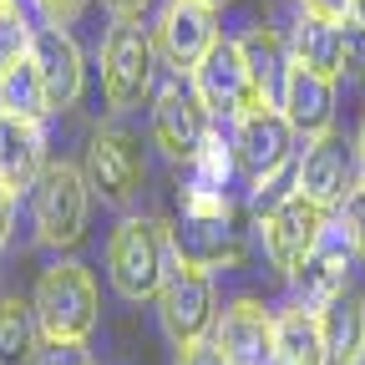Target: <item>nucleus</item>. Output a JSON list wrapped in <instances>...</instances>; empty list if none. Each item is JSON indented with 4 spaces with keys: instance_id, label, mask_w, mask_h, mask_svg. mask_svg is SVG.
<instances>
[{
    "instance_id": "obj_32",
    "label": "nucleus",
    "mask_w": 365,
    "mask_h": 365,
    "mask_svg": "<svg viewBox=\"0 0 365 365\" xmlns=\"http://www.w3.org/2000/svg\"><path fill=\"white\" fill-rule=\"evenodd\" d=\"M299 11L319 21H350V0H299Z\"/></svg>"
},
{
    "instance_id": "obj_25",
    "label": "nucleus",
    "mask_w": 365,
    "mask_h": 365,
    "mask_svg": "<svg viewBox=\"0 0 365 365\" xmlns=\"http://www.w3.org/2000/svg\"><path fill=\"white\" fill-rule=\"evenodd\" d=\"M234 143H223L218 132L203 137V148L188 158V178L193 182H208V188H228V178H234Z\"/></svg>"
},
{
    "instance_id": "obj_16",
    "label": "nucleus",
    "mask_w": 365,
    "mask_h": 365,
    "mask_svg": "<svg viewBox=\"0 0 365 365\" xmlns=\"http://www.w3.org/2000/svg\"><path fill=\"white\" fill-rule=\"evenodd\" d=\"M279 112L289 117V127L299 137H325L335 127V76L330 71H314V66H304V61L289 56Z\"/></svg>"
},
{
    "instance_id": "obj_4",
    "label": "nucleus",
    "mask_w": 365,
    "mask_h": 365,
    "mask_svg": "<svg viewBox=\"0 0 365 365\" xmlns=\"http://www.w3.org/2000/svg\"><path fill=\"white\" fill-rule=\"evenodd\" d=\"M208 132H213V112L203 107L193 76L188 71L153 76V137H158V148L173 163H188L203 148Z\"/></svg>"
},
{
    "instance_id": "obj_18",
    "label": "nucleus",
    "mask_w": 365,
    "mask_h": 365,
    "mask_svg": "<svg viewBox=\"0 0 365 365\" xmlns=\"http://www.w3.org/2000/svg\"><path fill=\"white\" fill-rule=\"evenodd\" d=\"M46 168V137H41V117H21L0 107V182L11 193L31 188Z\"/></svg>"
},
{
    "instance_id": "obj_15",
    "label": "nucleus",
    "mask_w": 365,
    "mask_h": 365,
    "mask_svg": "<svg viewBox=\"0 0 365 365\" xmlns=\"http://www.w3.org/2000/svg\"><path fill=\"white\" fill-rule=\"evenodd\" d=\"M213 345L228 365H274V314L259 299H234L213 319Z\"/></svg>"
},
{
    "instance_id": "obj_11",
    "label": "nucleus",
    "mask_w": 365,
    "mask_h": 365,
    "mask_svg": "<svg viewBox=\"0 0 365 365\" xmlns=\"http://www.w3.org/2000/svg\"><path fill=\"white\" fill-rule=\"evenodd\" d=\"M294 188L304 198H314L319 208H345V198L355 188V158L345 153L335 132L304 137V158L294 163Z\"/></svg>"
},
{
    "instance_id": "obj_19",
    "label": "nucleus",
    "mask_w": 365,
    "mask_h": 365,
    "mask_svg": "<svg viewBox=\"0 0 365 365\" xmlns=\"http://www.w3.org/2000/svg\"><path fill=\"white\" fill-rule=\"evenodd\" d=\"M274 365H330L319 309H309L304 299L274 314Z\"/></svg>"
},
{
    "instance_id": "obj_9",
    "label": "nucleus",
    "mask_w": 365,
    "mask_h": 365,
    "mask_svg": "<svg viewBox=\"0 0 365 365\" xmlns=\"http://www.w3.org/2000/svg\"><path fill=\"white\" fill-rule=\"evenodd\" d=\"M193 86H198V97H203V107L213 117H239L249 107H264L259 91H254V76H249V61L239 51V41H223V36L193 66Z\"/></svg>"
},
{
    "instance_id": "obj_34",
    "label": "nucleus",
    "mask_w": 365,
    "mask_h": 365,
    "mask_svg": "<svg viewBox=\"0 0 365 365\" xmlns=\"http://www.w3.org/2000/svg\"><path fill=\"white\" fill-rule=\"evenodd\" d=\"M11 223H16V193L0 182V249H6V239H11Z\"/></svg>"
},
{
    "instance_id": "obj_3",
    "label": "nucleus",
    "mask_w": 365,
    "mask_h": 365,
    "mask_svg": "<svg viewBox=\"0 0 365 365\" xmlns=\"http://www.w3.org/2000/svg\"><path fill=\"white\" fill-rule=\"evenodd\" d=\"M86 208H91L86 173H76L71 163H46L41 178L31 182V223L36 239L51 249H71L86 234Z\"/></svg>"
},
{
    "instance_id": "obj_17",
    "label": "nucleus",
    "mask_w": 365,
    "mask_h": 365,
    "mask_svg": "<svg viewBox=\"0 0 365 365\" xmlns=\"http://www.w3.org/2000/svg\"><path fill=\"white\" fill-rule=\"evenodd\" d=\"M350 259H355V244H350V234H345V223H325L319 244L309 249V259H304L299 274H294V289L304 294L309 309H319L325 299H335V294L350 284Z\"/></svg>"
},
{
    "instance_id": "obj_13",
    "label": "nucleus",
    "mask_w": 365,
    "mask_h": 365,
    "mask_svg": "<svg viewBox=\"0 0 365 365\" xmlns=\"http://www.w3.org/2000/svg\"><path fill=\"white\" fill-rule=\"evenodd\" d=\"M31 61H36V76H41V91H46V107L51 112H66L76 97H81V46L66 36V26H36L31 31Z\"/></svg>"
},
{
    "instance_id": "obj_2",
    "label": "nucleus",
    "mask_w": 365,
    "mask_h": 365,
    "mask_svg": "<svg viewBox=\"0 0 365 365\" xmlns=\"http://www.w3.org/2000/svg\"><path fill=\"white\" fill-rule=\"evenodd\" d=\"M36 325L41 335H66V340H86L91 325H97V279L91 269L76 264V259H61L51 264L36 279Z\"/></svg>"
},
{
    "instance_id": "obj_39",
    "label": "nucleus",
    "mask_w": 365,
    "mask_h": 365,
    "mask_svg": "<svg viewBox=\"0 0 365 365\" xmlns=\"http://www.w3.org/2000/svg\"><path fill=\"white\" fill-rule=\"evenodd\" d=\"M213 6H223V0H213Z\"/></svg>"
},
{
    "instance_id": "obj_10",
    "label": "nucleus",
    "mask_w": 365,
    "mask_h": 365,
    "mask_svg": "<svg viewBox=\"0 0 365 365\" xmlns=\"http://www.w3.org/2000/svg\"><path fill=\"white\" fill-rule=\"evenodd\" d=\"M173 259L193 269H223L244 259V228L234 213H182L173 228Z\"/></svg>"
},
{
    "instance_id": "obj_26",
    "label": "nucleus",
    "mask_w": 365,
    "mask_h": 365,
    "mask_svg": "<svg viewBox=\"0 0 365 365\" xmlns=\"http://www.w3.org/2000/svg\"><path fill=\"white\" fill-rule=\"evenodd\" d=\"M31 31L36 26H26V16L11 6V11H0V76H6L26 51H31Z\"/></svg>"
},
{
    "instance_id": "obj_23",
    "label": "nucleus",
    "mask_w": 365,
    "mask_h": 365,
    "mask_svg": "<svg viewBox=\"0 0 365 365\" xmlns=\"http://www.w3.org/2000/svg\"><path fill=\"white\" fill-rule=\"evenodd\" d=\"M41 340V325H36V309L16 294L0 299V365H26L31 350Z\"/></svg>"
},
{
    "instance_id": "obj_8",
    "label": "nucleus",
    "mask_w": 365,
    "mask_h": 365,
    "mask_svg": "<svg viewBox=\"0 0 365 365\" xmlns=\"http://www.w3.org/2000/svg\"><path fill=\"white\" fill-rule=\"evenodd\" d=\"M158 314H163V330L178 345H193V340L213 335L218 299H213L208 274L193 269V264H173L168 279H163V289H158Z\"/></svg>"
},
{
    "instance_id": "obj_30",
    "label": "nucleus",
    "mask_w": 365,
    "mask_h": 365,
    "mask_svg": "<svg viewBox=\"0 0 365 365\" xmlns=\"http://www.w3.org/2000/svg\"><path fill=\"white\" fill-rule=\"evenodd\" d=\"M36 11H41L46 26H71L86 11V0H36Z\"/></svg>"
},
{
    "instance_id": "obj_21",
    "label": "nucleus",
    "mask_w": 365,
    "mask_h": 365,
    "mask_svg": "<svg viewBox=\"0 0 365 365\" xmlns=\"http://www.w3.org/2000/svg\"><path fill=\"white\" fill-rule=\"evenodd\" d=\"M319 330H325V350L330 365H355L360 340H365V299L345 284L335 299L319 304Z\"/></svg>"
},
{
    "instance_id": "obj_7",
    "label": "nucleus",
    "mask_w": 365,
    "mask_h": 365,
    "mask_svg": "<svg viewBox=\"0 0 365 365\" xmlns=\"http://www.w3.org/2000/svg\"><path fill=\"white\" fill-rule=\"evenodd\" d=\"M325 223H330V208H319L299 188H289L279 203L269 208V218H264V249H269L274 269H279L284 279L299 274V264L309 259V249L319 244V234H325Z\"/></svg>"
},
{
    "instance_id": "obj_37",
    "label": "nucleus",
    "mask_w": 365,
    "mask_h": 365,
    "mask_svg": "<svg viewBox=\"0 0 365 365\" xmlns=\"http://www.w3.org/2000/svg\"><path fill=\"white\" fill-rule=\"evenodd\" d=\"M355 365H365V340H360V355H355Z\"/></svg>"
},
{
    "instance_id": "obj_27",
    "label": "nucleus",
    "mask_w": 365,
    "mask_h": 365,
    "mask_svg": "<svg viewBox=\"0 0 365 365\" xmlns=\"http://www.w3.org/2000/svg\"><path fill=\"white\" fill-rule=\"evenodd\" d=\"M26 365H91V355H86V345H81V340H66V335H41Z\"/></svg>"
},
{
    "instance_id": "obj_38",
    "label": "nucleus",
    "mask_w": 365,
    "mask_h": 365,
    "mask_svg": "<svg viewBox=\"0 0 365 365\" xmlns=\"http://www.w3.org/2000/svg\"><path fill=\"white\" fill-rule=\"evenodd\" d=\"M11 6H16V0H0V11H11Z\"/></svg>"
},
{
    "instance_id": "obj_31",
    "label": "nucleus",
    "mask_w": 365,
    "mask_h": 365,
    "mask_svg": "<svg viewBox=\"0 0 365 365\" xmlns=\"http://www.w3.org/2000/svg\"><path fill=\"white\" fill-rule=\"evenodd\" d=\"M178 365H228V360L213 340H193V345H178Z\"/></svg>"
},
{
    "instance_id": "obj_29",
    "label": "nucleus",
    "mask_w": 365,
    "mask_h": 365,
    "mask_svg": "<svg viewBox=\"0 0 365 365\" xmlns=\"http://www.w3.org/2000/svg\"><path fill=\"white\" fill-rule=\"evenodd\" d=\"M340 71L365 76V26L345 21V51H340Z\"/></svg>"
},
{
    "instance_id": "obj_24",
    "label": "nucleus",
    "mask_w": 365,
    "mask_h": 365,
    "mask_svg": "<svg viewBox=\"0 0 365 365\" xmlns=\"http://www.w3.org/2000/svg\"><path fill=\"white\" fill-rule=\"evenodd\" d=\"M0 107L6 112H21V117H51V107H46V91H41V76H36V61L31 51L0 76Z\"/></svg>"
},
{
    "instance_id": "obj_22",
    "label": "nucleus",
    "mask_w": 365,
    "mask_h": 365,
    "mask_svg": "<svg viewBox=\"0 0 365 365\" xmlns=\"http://www.w3.org/2000/svg\"><path fill=\"white\" fill-rule=\"evenodd\" d=\"M340 51H345V21H319V16H299L294 36H289V56L340 76Z\"/></svg>"
},
{
    "instance_id": "obj_14",
    "label": "nucleus",
    "mask_w": 365,
    "mask_h": 365,
    "mask_svg": "<svg viewBox=\"0 0 365 365\" xmlns=\"http://www.w3.org/2000/svg\"><path fill=\"white\" fill-rule=\"evenodd\" d=\"M86 188L107 203H127L143 188V148L127 132H91L86 143Z\"/></svg>"
},
{
    "instance_id": "obj_12",
    "label": "nucleus",
    "mask_w": 365,
    "mask_h": 365,
    "mask_svg": "<svg viewBox=\"0 0 365 365\" xmlns=\"http://www.w3.org/2000/svg\"><path fill=\"white\" fill-rule=\"evenodd\" d=\"M213 41H218V6L213 0H168L163 6L158 46L178 71H193Z\"/></svg>"
},
{
    "instance_id": "obj_33",
    "label": "nucleus",
    "mask_w": 365,
    "mask_h": 365,
    "mask_svg": "<svg viewBox=\"0 0 365 365\" xmlns=\"http://www.w3.org/2000/svg\"><path fill=\"white\" fill-rule=\"evenodd\" d=\"M102 6L117 16V21H143L153 11V0H102Z\"/></svg>"
},
{
    "instance_id": "obj_1",
    "label": "nucleus",
    "mask_w": 365,
    "mask_h": 365,
    "mask_svg": "<svg viewBox=\"0 0 365 365\" xmlns=\"http://www.w3.org/2000/svg\"><path fill=\"white\" fill-rule=\"evenodd\" d=\"M173 234L163 218H122L107 244V274L122 299H158L173 269Z\"/></svg>"
},
{
    "instance_id": "obj_28",
    "label": "nucleus",
    "mask_w": 365,
    "mask_h": 365,
    "mask_svg": "<svg viewBox=\"0 0 365 365\" xmlns=\"http://www.w3.org/2000/svg\"><path fill=\"white\" fill-rule=\"evenodd\" d=\"M345 234H350L355 254L365 259V182H355L350 198H345Z\"/></svg>"
},
{
    "instance_id": "obj_20",
    "label": "nucleus",
    "mask_w": 365,
    "mask_h": 365,
    "mask_svg": "<svg viewBox=\"0 0 365 365\" xmlns=\"http://www.w3.org/2000/svg\"><path fill=\"white\" fill-rule=\"evenodd\" d=\"M239 51H244V61H249V76H254L259 102H264V107H279L284 76H289V41H284L279 31H269V26H254V31L239 41Z\"/></svg>"
},
{
    "instance_id": "obj_35",
    "label": "nucleus",
    "mask_w": 365,
    "mask_h": 365,
    "mask_svg": "<svg viewBox=\"0 0 365 365\" xmlns=\"http://www.w3.org/2000/svg\"><path fill=\"white\" fill-rule=\"evenodd\" d=\"M355 168H360V182H365V122H360V137H355Z\"/></svg>"
},
{
    "instance_id": "obj_36",
    "label": "nucleus",
    "mask_w": 365,
    "mask_h": 365,
    "mask_svg": "<svg viewBox=\"0 0 365 365\" xmlns=\"http://www.w3.org/2000/svg\"><path fill=\"white\" fill-rule=\"evenodd\" d=\"M350 21H355V26H365V0H350Z\"/></svg>"
},
{
    "instance_id": "obj_6",
    "label": "nucleus",
    "mask_w": 365,
    "mask_h": 365,
    "mask_svg": "<svg viewBox=\"0 0 365 365\" xmlns=\"http://www.w3.org/2000/svg\"><path fill=\"white\" fill-rule=\"evenodd\" d=\"M234 163L254 178L269 182L284 168H294V127L279 107H249L234 117Z\"/></svg>"
},
{
    "instance_id": "obj_5",
    "label": "nucleus",
    "mask_w": 365,
    "mask_h": 365,
    "mask_svg": "<svg viewBox=\"0 0 365 365\" xmlns=\"http://www.w3.org/2000/svg\"><path fill=\"white\" fill-rule=\"evenodd\" d=\"M158 76V46L137 21H117L102 41V97L112 112H132L153 97Z\"/></svg>"
}]
</instances>
